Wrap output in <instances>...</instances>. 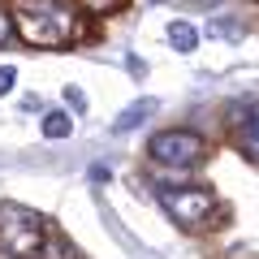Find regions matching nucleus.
<instances>
[{"mask_svg":"<svg viewBox=\"0 0 259 259\" xmlns=\"http://www.w3.org/2000/svg\"><path fill=\"white\" fill-rule=\"evenodd\" d=\"M39 259H78V255H74V246H69L61 233H48V246H44Z\"/></svg>","mask_w":259,"mask_h":259,"instance_id":"obj_8","label":"nucleus"},{"mask_svg":"<svg viewBox=\"0 0 259 259\" xmlns=\"http://www.w3.org/2000/svg\"><path fill=\"white\" fill-rule=\"evenodd\" d=\"M48 225L35 207L26 203H5L0 207V250L9 259H39L48 246Z\"/></svg>","mask_w":259,"mask_h":259,"instance_id":"obj_2","label":"nucleus"},{"mask_svg":"<svg viewBox=\"0 0 259 259\" xmlns=\"http://www.w3.org/2000/svg\"><path fill=\"white\" fill-rule=\"evenodd\" d=\"M151 112H156V100H139V104H130V108L112 121V130H117V134H125V130H134L139 121H147Z\"/></svg>","mask_w":259,"mask_h":259,"instance_id":"obj_6","label":"nucleus"},{"mask_svg":"<svg viewBox=\"0 0 259 259\" xmlns=\"http://www.w3.org/2000/svg\"><path fill=\"white\" fill-rule=\"evenodd\" d=\"M168 44H173L177 52H194V48H199V30H194V22H168Z\"/></svg>","mask_w":259,"mask_h":259,"instance_id":"obj_7","label":"nucleus"},{"mask_svg":"<svg viewBox=\"0 0 259 259\" xmlns=\"http://www.w3.org/2000/svg\"><path fill=\"white\" fill-rule=\"evenodd\" d=\"M82 9H91V13H108V9H121V0H78Z\"/></svg>","mask_w":259,"mask_h":259,"instance_id":"obj_11","label":"nucleus"},{"mask_svg":"<svg viewBox=\"0 0 259 259\" xmlns=\"http://www.w3.org/2000/svg\"><path fill=\"white\" fill-rule=\"evenodd\" d=\"M13 35H18V30H13V18H9V9H0V48L9 44Z\"/></svg>","mask_w":259,"mask_h":259,"instance_id":"obj_12","label":"nucleus"},{"mask_svg":"<svg viewBox=\"0 0 259 259\" xmlns=\"http://www.w3.org/2000/svg\"><path fill=\"white\" fill-rule=\"evenodd\" d=\"M160 203H164V212L173 216L177 225H186V229H194V225H203L216 216V194L203 190V186H190V190H164L160 194Z\"/></svg>","mask_w":259,"mask_h":259,"instance_id":"obj_3","label":"nucleus"},{"mask_svg":"<svg viewBox=\"0 0 259 259\" xmlns=\"http://www.w3.org/2000/svg\"><path fill=\"white\" fill-rule=\"evenodd\" d=\"M238 112H242V121H238V143H242V151H246L250 160H259V100L246 104V108H238Z\"/></svg>","mask_w":259,"mask_h":259,"instance_id":"obj_5","label":"nucleus"},{"mask_svg":"<svg viewBox=\"0 0 259 259\" xmlns=\"http://www.w3.org/2000/svg\"><path fill=\"white\" fill-rule=\"evenodd\" d=\"M9 18L18 39L30 48H69L78 39L74 0H9Z\"/></svg>","mask_w":259,"mask_h":259,"instance_id":"obj_1","label":"nucleus"},{"mask_svg":"<svg viewBox=\"0 0 259 259\" xmlns=\"http://www.w3.org/2000/svg\"><path fill=\"white\" fill-rule=\"evenodd\" d=\"M13 82H18V69H13V65H0V95H9Z\"/></svg>","mask_w":259,"mask_h":259,"instance_id":"obj_10","label":"nucleus"},{"mask_svg":"<svg viewBox=\"0 0 259 259\" xmlns=\"http://www.w3.org/2000/svg\"><path fill=\"white\" fill-rule=\"evenodd\" d=\"M151 160H160V164H199L207 151V143L194 134V130H164V134H156V139L147 143Z\"/></svg>","mask_w":259,"mask_h":259,"instance_id":"obj_4","label":"nucleus"},{"mask_svg":"<svg viewBox=\"0 0 259 259\" xmlns=\"http://www.w3.org/2000/svg\"><path fill=\"white\" fill-rule=\"evenodd\" d=\"M69 134V117L65 112H48L44 117V139H65Z\"/></svg>","mask_w":259,"mask_h":259,"instance_id":"obj_9","label":"nucleus"},{"mask_svg":"<svg viewBox=\"0 0 259 259\" xmlns=\"http://www.w3.org/2000/svg\"><path fill=\"white\" fill-rule=\"evenodd\" d=\"M65 104H69V108H78V112H87V95L78 91V87H65Z\"/></svg>","mask_w":259,"mask_h":259,"instance_id":"obj_13","label":"nucleus"}]
</instances>
